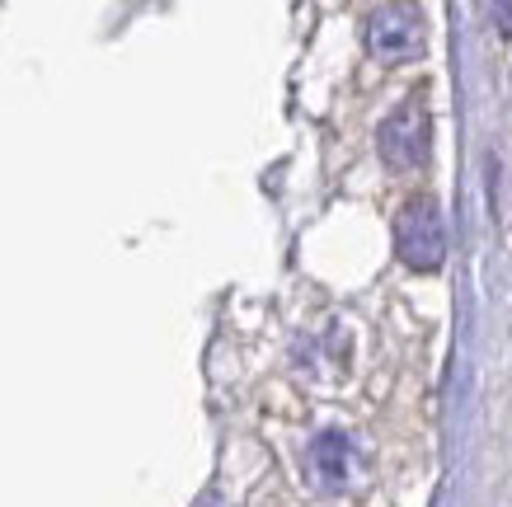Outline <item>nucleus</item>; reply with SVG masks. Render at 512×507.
<instances>
[{
  "label": "nucleus",
  "mask_w": 512,
  "mask_h": 507,
  "mask_svg": "<svg viewBox=\"0 0 512 507\" xmlns=\"http://www.w3.org/2000/svg\"><path fill=\"white\" fill-rule=\"evenodd\" d=\"M395 254L414 273H437L447 259V221L433 198H409L395 216Z\"/></svg>",
  "instance_id": "1"
},
{
  "label": "nucleus",
  "mask_w": 512,
  "mask_h": 507,
  "mask_svg": "<svg viewBox=\"0 0 512 507\" xmlns=\"http://www.w3.org/2000/svg\"><path fill=\"white\" fill-rule=\"evenodd\" d=\"M423 47H428V33H423V15L414 5H381L367 19V52L386 66H404L419 62Z\"/></svg>",
  "instance_id": "2"
},
{
  "label": "nucleus",
  "mask_w": 512,
  "mask_h": 507,
  "mask_svg": "<svg viewBox=\"0 0 512 507\" xmlns=\"http://www.w3.org/2000/svg\"><path fill=\"white\" fill-rule=\"evenodd\" d=\"M381 160L390 169H419L428 160V146H433V123H428V108L419 99H404L386 123H381Z\"/></svg>",
  "instance_id": "3"
},
{
  "label": "nucleus",
  "mask_w": 512,
  "mask_h": 507,
  "mask_svg": "<svg viewBox=\"0 0 512 507\" xmlns=\"http://www.w3.org/2000/svg\"><path fill=\"white\" fill-rule=\"evenodd\" d=\"M311 470L320 475L325 489H343L348 484V470H353V446L343 432H320L311 446Z\"/></svg>",
  "instance_id": "4"
},
{
  "label": "nucleus",
  "mask_w": 512,
  "mask_h": 507,
  "mask_svg": "<svg viewBox=\"0 0 512 507\" xmlns=\"http://www.w3.org/2000/svg\"><path fill=\"white\" fill-rule=\"evenodd\" d=\"M494 15H498V19H508V33H512V5H494Z\"/></svg>",
  "instance_id": "5"
}]
</instances>
